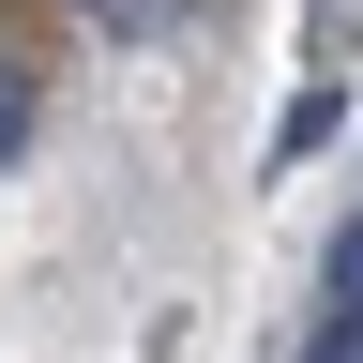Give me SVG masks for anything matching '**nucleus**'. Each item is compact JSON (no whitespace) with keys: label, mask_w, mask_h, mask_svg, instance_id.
Listing matches in <instances>:
<instances>
[{"label":"nucleus","mask_w":363,"mask_h":363,"mask_svg":"<svg viewBox=\"0 0 363 363\" xmlns=\"http://www.w3.org/2000/svg\"><path fill=\"white\" fill-rule=\"evenodd\" d=\"M30 152V76H0V167Z\"/></svg>","instance_id":"nucleus-1"}]
</instances>
